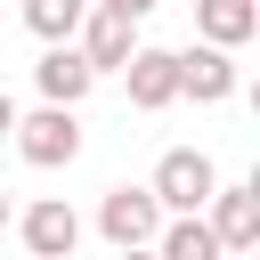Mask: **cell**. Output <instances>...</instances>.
I'll return each instance as SVG.
<instances>
[{"label":"cell","mask_w":260,"mask_h":260,"mask_svg":"<svg viewBox=\"0 0 260 260\" xmlns=\"http://www.w3.org/2000/svg\"><path fill=\"white\" fill-rule=\"evenodd\" d=\"M211 187H219V171H211L203 146H171V154L154 162V179H146V195L162 203V219H203Z\"/></svg>","instance_id":"obj_1"},{"label":"cell","mask_w":260,"mask_h":260,"mask_svg":"<svg viewBox=\"0 0 260 260\" xmlns=\"http://www.w3.org/2000/svg\"><path fill=\"white\" fill-rule=\"evenodd\" d=\"M16 154L32 162V171H65L73 154H81V114H65V106H41V114H16Z\"/></svg>","instance_id":"obj_2"},{"label":"cell","mask_w":260,"mask_h":260,"mask_svg":"<svg viewBox=\"0 0 260 260\" xmlns=\"http://www.w3.org/2000/svg\"><path fill=\"white\" fill-rule=\"evenodd\" d=\"M98 236H106L114 252H154V236H162V203H154L146 187H106V203H98Z\"/></svg>","instance_id":"obj_3"},{"label":"cell","mask_w":260,"mask_h":260,"mask_svg":"<svg viewBox=\"0 0 260 260\" xmlns=\"http://www.w3.org/2000/svg\"><path fill=\"white\" fill-rule=\"evenodd\" d=\"M203 228H211L219 252H252L260 244V187L252 179H219L211 203H203Z\"/></svg>","instance_id":"obj_4"},{"label":"cell","mask_w":260,"mask_h":260,"mask_svg":"<svg viewBox=\"0 0 260 260\" xmlns=\"http://www.w3.org/2000/svg\"><path fill=\"white\" fill-rule=\"evenodd\" d=\"M24 252L32 260H73V244H81V211L65 203V195H41V203H24Z\"/></svg>","instance_id":"obj_5"},{"label":"cell","mask_w":260,"mask_h":260,"mask_svg":"<svg viewBox=\"0 0 260 260\" xmlns=\"http://www.w3.org/2000/svg\"><path fill=\"white\" fill-rule=\"evenodd\" d=\"M179 57V98H195V106H219V98H236V57L228 49H203V41H187V49H171Z\"/></svg>","instance_id":"obj_6"},{"label":"cell","mask_w":260,"mask_h":260,"mask_svg":"<svg viewBox=\"0 0 260 260\" xmlns=\"http://www.w3.org/2000/svg\"><path fill=\"white\" fill-rule=\"evenodd\" d=\"M73 49H81V65L89 73H122L130 57H138V24H122V16H81V32H73Z\"/></svg>","instance_id":"obj_7"},{"label":"cell","mask_w":260,"mask_h":260,"mask_svg":"<svg viewBox=\"0 0 260 260\" xmlns=\"http://www.w3.org/2000/svg\"><path fill=\"white\" fill-rule=\"evenodd\" d=\"M89 81H98V73L81 65V49H73V41L32 57V89H41V106H65V114H73V106L89 98Z\"/></svg>","instance_id":"obj_8"},{"label":"cell","mask_w":260,"mask_h":260,"mask_svg":"<svg viewBox=\"0 0 260 260\" xmlns=\"http://www.w3.org/2000/svg\"><path fill=\"white\" fill-rule=\"evenodd\" d=\"M122 81H130V106H138V114H162V106L179 98V57L138 41V57L122 65Z\"/></svg>","instance_id":"obj_9"},{"label":"cell","mask_w":260,"mask_h":260,"mask_svg":"<svg viewBox=\"0 0 260 260\" xmlns=\"http://www.w3.org/2000/svg\"><path fill=\"white\" fill-rule=\"evenodd\" d=\"M195 32H203V49H244L252 32H260V0H195Z\"/></svg>","instance_id":"obj_10"},{"label":"cell","mask_w":260,"mask_h":260,"mask_svg":"<svg viewBox=\"0 0 260 260\" xmlns=\"http://www.w3.org/2000/svg\"><path fill=\"white\" fill-rule=\"evenodd\" d=\"M81 16H89V0H24V32L41 49H65L81 32Z\"/></svg>","instance_id":"obj_11"},{"label":"cell","mask_w":260,"mask_h":260,"mask_svg":"<svg viewBox=\"0 0 260 260\" xmlns=\"http://www.w3.org/2000/svg\"><path fill=\"white\" fill-rule=\"evenodd\" d=\"M154 260H228V252L211 244V228H203V219H162V236H154Z\"/></svg>","instance_id":"obj_12"},{"label":"cell","mask_w":260,"mask_h":260,"mask_svg":"<svg viewBox=\"0 0 260 260\" xmlns=\"http://www.w3.org/2000/svg\"><path fill=\"white\" fill-rule=\"evenodd\" d=\"M89 8H98V16H122V24H138V16H154L162 0H89Z\"/></svg>","instance_id":"obj_13"},{"label":"cell","mask_w":260,"mask_h":260,"mask_svg":"<svg viewBox=\"0 0 260 260\" xmlns=\"http://www.w3.org/2000/svg\"><path fill=\"white\" fill-rule=\"evenodd\" d=\"M8 130H16V98L0 89V138H8Z\"/></svg>","instance_id":"obj_14"},{"label":"cell","mask_w":260,"mask_h":260,"mask_svg":"<svg viewBox=\"0 0 260 260\" xmlns=\"http://www.w3.org/2000/svg\"><path fill=\"white\" fill-rule=\"evenodd\" d=\"M0 228H8V187H0Z\"/></svg>","instance_id":"obj_15"},{"label":"cell","mask_w":260,"mask_h":260,"mask_svg":"<svg viewBox=\"0 0 260 260\" xmlns=\"http://www.w3.org/2000/svg\"><path fill=\"white\" fill-rule=\"evenodd\" d=\"M114 260H154V252H114Z\"/></svg>","instance_id":"obj_16"}]
</instances>
